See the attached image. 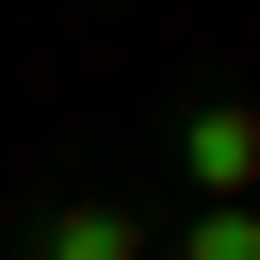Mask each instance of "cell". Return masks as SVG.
Segmentation results:
<instances>
[{
	"mask_svg": "<svg viewBox=\"0 0 260 260\" xmlns=\"http://www.w3.org/2000/svg\"><path fill=\"white\" fill-rule=\"evenodd\" d=\"M146 260H260V228H244V195H211V211H195V228H162Z\"/></svg>",
	"mask_w": 260,
	"mask_h": 260,
	"instance_id": "3957f363",
	"label": "cell"
},
{
	"mask_svg": "<svg viewBox=\"0 0 260 260\" xmlns=\"http://www.w3.org/2000/svg\"><path fill=\"white\" fill-rule=\"evenodd\" d=\"M146 244H162L146 195H32L16 211V260H146Z\"/></svg>",
	"mask_w": 260,
	"mask_h": 260,
	"instance_id": "6da1fadb",
	"label": "cell"
},
{
	"mask_svg": "<svg viewBox=\"0 0 260 260\" xmlns=\"http://www.w3.org/2000/svg\"><path fill=\"white\" fill-rule=\"evenodd\" d=\"M179 179H195V195H244V179H260V114H244V98H195V114H179Z\"/></svg>",
	"mask_w": 260,
	"mask_h": 260,
	"instance_id": "7a4b0ae2",
	"label": "cell"
}]
</instances>
